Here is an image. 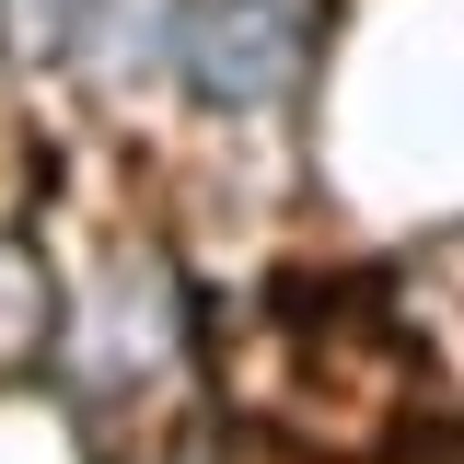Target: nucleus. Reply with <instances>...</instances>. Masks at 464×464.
Returning <instances> with one entry per match:
<instances>
[{
	"instance_id": "nucleus-1",
	"label": "nucleus",
	"mask_w": 464,
	"mask_h": 464,
	"mask_svg": "<svg viewBox=\"0 0 464 464\" xmlns=\"http://www.w3.org/2000/svg\"><path fill=\"white\" fill-rule=\"evenodd\" d=\"M314 24V0H209V12H186V35H174V58L221 93V105H256V93H279L290 70H302V35Z\"/></svg>"
}]
</instances>
